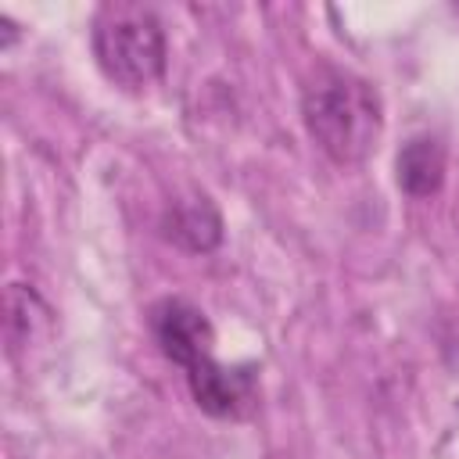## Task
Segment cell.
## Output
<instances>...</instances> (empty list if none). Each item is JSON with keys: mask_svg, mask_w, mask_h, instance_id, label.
Instances as JSON below:
<instances>
[{"mask_svg": "<svg viewBox=\"0 0 459 459\" xmlns=\"http://www.w3.org/2000/svg\"><path fill=\"white\" fill-rule=\"evenodd\" d=\"M161 230L183 251L204 255V251L219 247V240H222V215L204 194H190V197H179L169 204Z\"/></svg>", "mask_w": 459, "mask_h": 459, "instance_id": "5", "label": "cell"}, {"mask_svg": "<svg viewBox=\"0 0 459 459\" xmlns=\"http://www.w3.org/2000/svg\"><path fill=\"white\" fill-rule=\"evenodd\" d=\"M394 179L409 197H430L445 183V147L437 136H412L394 158Z\"/></svg>", "mask_w": 459, "mask_h": 459, "instance_id": "6", "label": "cell"}, {"mask_svg": "<svg viewBox=\"0 0 459 459\" xmlns=\"http://www.w3.org/2000/svg\"><path fill=\"white\" fill-rule=\"evenodd\" d=\"M151 333L161 355L183 369H194L197 362L212 359L215 330L208 316L183 298H165L151 308Z\"/></svg>", "mask_w": 459, "mask_h": 459, "instance_id": "3", "label": "cell"}, {"mask_svg": "<svg viewBox=\"0 0 459 459\" xmlns=\"http://www.w3.org/2000/svg\"><path fill=\"white\" fill-rule=\"evenodd\" d=\"M47 323H50V312H47L43 298L25 283H11V290H7V341H11V348L36 341V333Z\"/></svg>", "mask_w": 459, "mask_h": 459, "instance_id": "7", "label": "cell"}, {"mask_svg": "<svg viewBox=\"0 0 459 459\" xmlns=\"http://www.w3.org/2000/svg\"><path fill=\"white\" fill-rule=\"evenodd\" d=\"M301 118L316 147L337 165L362 161L384 129L377 90L341 68H319L301 90Z\"/></svg>", "mask_w": 459, "mask_h": 459, "instance_id": "1", "label": "cell"}, {"mask_svg": "<svg viewBox=\"0 0 459 459\" xmlns=\"http://www.w3.org/2000/svg\"><path fill=\"white\" fill-rule=\"evenodd\" d=\"M194 402L215 420H240L258 405V384L251 366H222L215 359L186 369Z\"/></svg>", "mask_w": 459, "mask_h": 459, "instance_id": "4", "label": "cell"}, {"mask_svg": "<svg viewBox=\"0 0 459 459\" xmlns=\"http://www.w3.org/2000/svg\"><path fill=\"white\" fill-rule=\"evenodd\" d=\"M93 57L118 86H147L165 72V29L143 4H104L93 18Z\"/></svg>", "mask_w": 459, "mask_h": 459, "instance_id": "2", "label": "cell"}]
</instances>
